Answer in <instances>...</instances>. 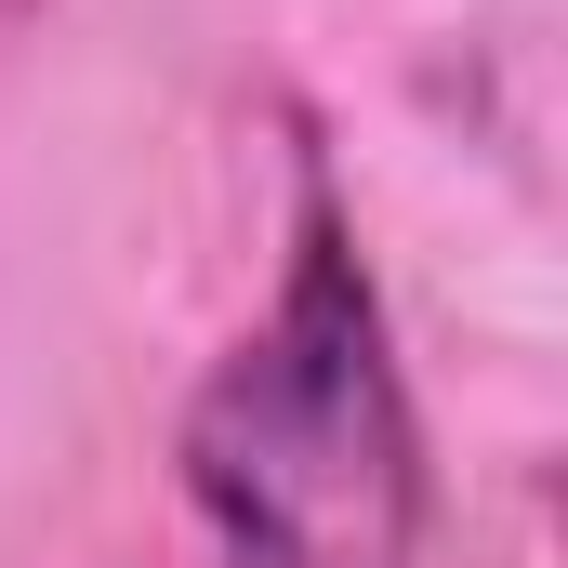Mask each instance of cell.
<instances>
[{
  "instance_id": "cell-1",
  "label": "cell",
  "mask_w": 568,
  "mask_h": 568,
  "mask_svg": "<svg viewBox=\"0 0 568 568\" xmlns=\"http://www.w3.org/2000/svg\"><path fill=\"white\" fill-rule=\"evenodd\" d=\"M185 489L252 568H397L424 529L410 384L384 357V304L331 185H304L278 317L185 410Z\"/></svg>"
},
{
  "instance_id": "cell-2",
  "label": "cell",
  "mask_w": 568,
  "mask_h": 568,
  "mask_svg": "<svg viewBox=\"0 0 568 568\" xmlns=\"http://www.w3.org/2000/svg\"><path fill=\"white\" fill-rule=\"evenodd\" d=\"M239 568H252V556H239Z\"/></svg>"
}]
</instances>
